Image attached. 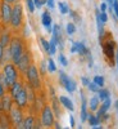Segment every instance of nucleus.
<instances>
[{
	"instance_id": "nucleus-15",
	"label": "nucleus",
	"mask_w": 118,
	"mask_h": 129,
	"mask_svg": "<svg viewBox=\"0 0 118 129\" xmlns=\"http://www.w3.org/2000/svg\"><path fill=\"white\" fill-rule=\"evenodd\" d=\"M41 22H42V25L46 27V30H48L49 32L51 31V16H50V13L48 12V10H45V12L42 13Z\"/></svg>"
},
{
	"instance_id": "nucleus-24",
	"label": "nucleus",
	"mask_w": 118,
	"mask_h": 129,
	"mask_svg": "<svg viewBox=\"0 0 118 129\" xmlns=\"http://www.w3.org/2000/svg\"><path fill=\"white\" fill-rule=\"evenodd\" d=\"M50 43V48H49V54H55V52H57V45H58V41L54 39V38H51V40L49 41Z\"/></svg>"
},
{
	"instance_id": "nucleus-2",
	"label": "nucleus",
	"mask_w": 118,
	"mask_h": 129,
	"mask_svg": "<svg viewBox=\"0 0 118 129\" xmlns=\"http://www.w3.org/2000/svg\"><path fill=\"white\" fill-rule=\"evenodd\" d=\"M3 74L5 76L7 84H8V88H10L12 85L18 80V69L13 62H7L4 63V67H3Z\"/></svg>"
},
{
	"instance_id": "nucleus-40",
	"label": "nucleus",
	"mask_w": 118,
	"mask_h": 129,
	"mask_svg": "<svg viewBox=\"0 0 118 129\" xmlns=\"http://www.w3.org/2000/svg\"><path fill=\"white\" fill-rule=\"evenodd\" d=\"M46 4H48V7L50 9H53V8H54V5H55V0H48Z\"/></svg>"
},
{
	"instance_id": "nucleus-20",
	"label": "nucleus",
	"mask_w": 118,
	"mask_h": 129,
	"mask_svg": "<svg viewBox=\"0 0 118 129\" xmlns=\"http://www.w3.org/2000/svg\"><path fill=\"white\" fill-rule=\"evenodd\" d=\"M22 87H23V84L21 83V81H18V80H17V81L12 85V87L9 88V94L12 95V98H14V97L17 95V93H18L21 89H22Z\"/></svg>"
},
{
	"instance_id": "nucleus-47",
	"label": "nucleus",
	"mask_w": 118,
	"mask_h": 129,
	"mask_svg": "<svg viewBox=\"0 0 118 129\" xmlns=\"http://www.w3.org/2000/svg\"><path fill=\"white\" fill-rule=\"evenodd\" d=\"M106 3H108V4L112 7V4H113V0H106Z\"/></svg>"
},
{
	"instance_id": "nucleus-36",
	"label": "nucleus",
	"mask_w": 118,
	"mask_h": 129,
	"mask_svg": "<svg viewBox=\"0 0 118 129\" xmlns=\"http://www.w3.org/2000/svg\"><path fill=\"white\" fill-rule=\"evenodd\" d=\"M48 0H34V3H35V7L36 8H41L44 4H46Z\"/></svg>"
},
{
	"instance_id": "nucleus-16",
	"label": "nucleus",
	"mask_w": 118,
	"mask_h": 129,
	"mask_svg": "<svg viewBox=\"0 0 118 129\" xmlns=\"http://www.w3.org/2000/svg\"><path fill=\"white\" fill-rule=\"evenodd\" d=\"M21 128H25V129H32V128H36V121H35V117L34 116H27L23 119L22 125Z\"/></svg>"
},
{
	"instance_id": "nucleus-14",
	"label": "nucleus",
	"mask_w": 118,
	"mask_h": 129,
	"mask_svg": "<svg viewBox=\"0 0 118 129\" xmlns=\"http://www.w3.org/2000/svg\"><path fill=\"white\" fill-rule=\"evenodd\" d=\"M53 38H54L58 44L63 48V39H62V28L59 25H54V27H53Z\"/></svg>"
},
{
	"instance_id": "nucleus-23",
	"label": "nucleus",
	"mask_w": 118,
	"mask_h": 129,
	"mask_svg": "<svg viewBox=\"0 0 118 129\" xmlns=\"http://www.w3.org/2000/svg\"><path fill=\"white\" fill-rule=\"evenodd\" d=\"M99 101H100L99 97H96V95L92 97V98L90 100V103L89 105H90V110L91 111H96V110L99 109Z\"/></svg>"
},
{
	"instance_id": "nucleus-51",
	"label": "nucleus",
	"mask_w": 118,
	"mask_h": 129,
	"mask_svg": "<svg viewBox=\"0 0 118 129\" xmlns=\"http://www.w3.org/2000/svg\"><path fill=\"white\" fill-rule=\"evenodd\" d=\"M2 2H3V0H0V3H2Z\"/></svg>"
},
{
	"instance_id": "nucleus-35",
	"label": "nucleus",
	"mask_w": 118,
	"mask_h": 129,
	"mask_svg": "<svg viewBox=\"0 0 118 129\" xmlns=\"http://www.w3.org/2000/svg\"><path fill=\"white\" fill-rule=\"evenodd\" d=\"M112 8H113V12H114V14H115V16H117V18H118V0H113Z\"/></svg>"
},
{
	"instance_id": "nucleus-6",
	"label": "nucleus",
	"mask_w": 118,
	"mask_h": 129,
	"mask_svg": "<svg viewBox=\"0 0 118 129\" xmlns=\"http://www.w3.org/2000/svg\"><path fill=\"white\" fill-rule=\"evenodd\" d=\"M9 117H10V121H12L13 125H16V128H21V125H22V121H23V111L21 107H18L17 105L10 109L9 111Z\"/></svg>"
},
{
	"instance_id": "nucleus-27",
	"label": "nucleus",
	"mask_w": 118,
	"mask_h": 129,
	"mask_svg": "<svg viewBox=\"0 0 118 129\" xmlns=\"http://www.w3.org/2000/svg\"><path fill=\"white\" fill-rule=\"evenodd\" d=\"M59 10H60V13L62 14H67L68 12H69V8H68V5H67V3H64V2H60L59 4Z\"/></svg>"
},
{
	"instance_id": "nucleus-30",
	"label": "nucleus",
	"mask_w": 118,
	"mask_h": 129,
	"mask_svg": "<svg viewBox=\"0 0 118 129\" xmlns=\"http://www.w3.org/2000/svg\"><path fill=\"white\" fill-rule=\"evenodd\" d=\"M48 70L50 72H55L57 71V66H55V63H54V61H53V59H49L48 61Z\"/></svg>"
},
{
	"instance_id": "nucleus-1",
	"label": "nucleus",
	"mask_w": 118,
	"mask_h": 129,
	"mask_svg": "<svg viewBox=\"0 0 118 129\" xmlns=\"http://www.w3.org/2000/svg\"><path fill=\"white\" fill-rule=\"evenodd\" d=\"M9 52H10V57H12V62L16 64L19 58L22 57V54L26 52L25 50V43L21 38H12L10 39V43H9Z\"/></svg>"
},
{
	"instance_id": "nucleus-39",
	"label": "nucleus",
	"mask_w": 118,
	"mask_h": 129,
	"mask_svg": "<svg viewBox=\"0 0 118 129\" xmlns=\"http://www.w3.org/2000/svg\"><path fill=\"white\" fill-rule=\"evenodd\" d=\"M99 16H100V19L103 21L104 23L106 22V21H108V16H106V12H100V14H99Z\"/></svg>"
},
{
	"instance_id": "nucleus-22",
	"label": "nucleus",
	"mask_w": 118,
	"mask_h": 129,
	"mask_svg": "<svg viewBox=\"0 0 118 129\" xmlns=\"http://www.w3.org/2000/svg\"><path fill=\"white\" fill-rule=\"evenodd\" d=\"M82 95V106H81V120L82 121H86L87 120V109H86V100H85V95L83 93H81Z\"/></svg>"
},
{
	"instance_id": "nucleus-28",
	"label": "nucleus",
	"mask_w": 118,
	"mask_h": 129,
	"mask_svg": "<svg viewBox=\"0 0 118 129\" xmlns=\"http://www.w3.org/2000/svg\"><path fill=\"white\" fill-rule=\"evenodd\" d=\"M87 88H89L91 92H94V93H98V92H99V89H100V87H99V85L96 84V83H94V81H92V83H91V81L89 83Z\"/></svg>"
},
{
	"instance_id": "nucleus-44",
	"label": "nucleus",
	"mask_w": 118,
	"mask_h": 129,
	"mask_svg": "<svg viewBox=\"0 0 118 129\" xmlns=\"http://www.w3.org/2000/svg\"><path fill=\"white\" fill-rule=\"evenodd\" d=\"M3 2H7L9 4H16V3H19V0H3Z\"/></svg>"
},
{
	"instance_id": "nucleus-26",
	"label": "nucleus",
	"mask_w": 118,
	"mask_h": 129,
	"mask_svg": "<svg viewBox=\"0 0 118 129\" xmlns=\"http://www.w3.org/2000/svg\"><path fill=\"white\" fill-rule=\"evenodd\" d=\"M98 97H99V100H106L109 97V90L108 89H99L98 92Z\"/></svg>"
},
{
	"instance_id": "nucleus-50",
	"label": "nucleus",
	"mask_w": 118,
	"mask_h": 129,
	"mask_svg": "<svg viewBox=\"0 0 118 129\" xmlns=\"http://www.w3.org/2000/svg\"><path fill=\"white\" fill-rule=\"evenodd\" d=\"M117 105H118V101H117ZM117 107H118V106H117Z\"/></svg>"
},
{
	"instance_id": "nucleus-41",
	"label": "nucleus",
	"mask_w": 118,
	"mask_h": 129,
	"mask_svg": "<svg viewBox=\"0 0 118 129\" xmlns=\"http://www.w3.org/2000/svg\"><path fill=\"white\" fill-rule=\"evenodd\" d=\"M81 81H82V84L85 85V87H87L89 83H90V80H89L87 78H82V79H81Z\"/></svg>"
},
{
	"instance_id": "nucleus-25",
	"label": "nucleus",
	"mask_w": 118,
	"mask_h": 129,
	"mask_svg": "<svg viewBox=\"0 0 118 129\" xmlns=\"http://www.w3.org/2000/svg\"><path fill=\"white\" fill-rule=\"evenodd\" d=\"M87 120H89V124H90L91 126L99 125V123H100V119H99L96 115H90V116H87Z\"/></svg>"
},
{
	"instance_id": "nucleus-29",
	"label": "nucleus",
	"mask_w": 118,
	"mask_h": 129,
	"mask_svg": "<svg viewBox=\"0 0 118 129\" xmlns=\"http://www.w3.org/2000/svg\"><path fill=\"white\" fill-rule=\"evenodd\" d=\"M66 30H67V34L68 35H73L74 32H76V26H74V23H68Z\"/></svg>"
},
{
	"instance_id": "nucleus-4",
	"label": "nucleus",
	"mask_w": 118,
	"mask_h": 129,
	"mask_svg": "<svg viewBox=\"0 0 118 129\" xmlns=\"http://www.w3.org/2000/svg\"><path fill=\"white\" fill-rule=\"evenodd\" d=\"M25 74H26V78L28 80L30 87H32V89H39L40 88V75H39L37 67L34 63H31Z\"/></svg>"
},
{
	"instance_id": "nucleus-9",
	"label": "nucleus",
	"mask_w": 118,
	"mask_h": 129,
	"mask_svg": "<svg viewBox=\"0 0 118 129\" xmlns=\"http://www.w3.org/2000/svg\"><path fill=\"white\" fill-rule=\"evenodd\" d=\"M59 80H60V83H62V85L64 88H66L69 93H72V92H74L76 90V83H74L72 79H69L66 74H64L63 71H60L59 72Z\"/></svg>"
},
{
	"instance_id": "nucleus-21",
	"label": "nucleus",
	"mask_w": 118,
	"mask_h": 129,
	"mask_svg": "<svg viewBox=\"0 0 118 129\" xmlns=\"http://www.w3.org/2000/svg\"><path fill=\"white\" fill-rule=\"evenodd\" d=\"M59 102L62 103V106H64V107H66L67 110H69V111H73V110H74L73 103H72V101L68 98V97H66V95H60Z\"/></svg>"
},
{
	"instance_id": "nucleus-11",
	"label": "nucleus",
	"mask_w": 118,
	"mask_h": 129,
	"mask_svg": "<svg viewBox=\"0 0 118 129\" xmlns=\"http://www.w3.org/2000/svg\"><path fill=\"white\" fill-rule=\"evenodd\" d=\"M13 98H12V95L10 94H4L3 97H0V105H2V111L9 114L10 109L13 107Z\"/></svg>"
},
{
	"instance_id": "nucleus-46",
	"label": "nucleus",
	"mask_w": 118,
	"mask_h": 129,
	"mask_svg": "<svg viewBox=\"0 0 118 129\" xmlns=\"http://www.w3.org/2000/svg\"><path fill=\"white\" fill-rule=\"evenodd\" d=\"M41 70H42V72H45V70H46V64H45V63H42V66H41Z\"/></svg>"
},
{
	"instance_id": "nucleus-17",
	"label": "nucleus",
	"mask_w": 118,
	"mask_h": 129,
	"mask_svg": "<svg viewBox=\"0 0 118 129\" xmlns=\"http://www.w3.org/2000/svg\"><path fill=\"white\" fill-rule=\"evenodd\" d=\"M110 98H109V97H108V98H106V100H104V103L101 105V107H100V109H98L99 111H98V115H96V116H98L99 117V119H100V117L106 112V111H108L109 110V107H110Z\"/></svg>"
},
{
	"instance_id": "nucleus-31",
	"label": "nucleus",
	"mask_w": 118,
	"mask_h": 129,
	"mask_svg": "<svg viewBox=\"0 0 118 129\" xmlns=\"http://www.w3.org/2000/svg\"><path fill=\"white\" fill-rule=\"evenodd\" d=\"M94 83H96L100 88H103V85H104V78L103 76H99V75H96V76L94 78Z\"/></svg>"
},
{
	"instance_id": "nucleus-7",
	"label": "nucleus",
	"mask_w": 118,
	"mask_h": 129,
	"mask_svg": "<svg viewBox=\"0 0 118 129\" xmlns=\"http://www.w3.org/2000/svg\"><path fill=\"white\" fill-rule=\"evenodd\" d=\"M41 124L44 126H51L54 125V114L50 106H44L41 111Z\"/></svg>"
},
{
	"instance_id": "nucleus-3",
	"label": "nucleus",
	"mask_w": 118,
	"mask_h": 129,
	"mask_svg": "<svg viewBox=\"0 0 118 129\" xmlns=\"http://www.w3.org/2000/svg\"><path fill=\"white\" fill-rule=\"evenodd\" d=\"M22 21H23V8L19 3H16L13 5L12 17H10V26L14 30H18L22 26Z\"/></svg>"
},
{
	"instance_id": "nucleus-32",
	"label": "nucleus",
	"mask_w": 118,
	"mask_h": 129,
	"mask_svg": "<svg viewBox=\"0 0 118 129\" xmlns=\"http://www.w3.org/2000/svg\"><path fill=\"white\" fill-rule=\"evenodd\" d=\"M40 43H41V45H42V48H44L48 53H49V48H50V43L49 41H46L44 38H41L40 39Z\"/></svg>"
},
{
	"instance_id": "nucleus-34",
	"label": "nucleus",
	"mask_w": 118,
	"mask_h": 129,
	"mask_svg": "<svg viewBox=\"0 0 118 129\" xmlns=\"http://www.w3.org/2000/svg\"><path fill=\"white\" fill-rule=\"evenodd\" d=\"M7 90H8V88L5 87V84L0 80V97H3V95L7 93Z\"/></svg>"
},
{
	"instance_id": "nucleus-42",
	"label": "nucleus",
	"mask_w": 118,
	"mask_h": 129,
	"mask_svg": "<svg viewBox=\"0 0 118 129\" xmlns=\"http://www.w3.org/2000/svg\"><path fill=\"white\" fill-rule=\"evenodd\" d=\"M71 17H73L76 21H80V17L77 16V13H76V12H71Z\"/></svg>"
},
{
	"instance_id": "nucleus-49",
	"label": "nucleus",
	"mask_w": 118,
	"mask_h": 129,
	"mask_svg": "<svg viewBox=\"0 0 118 129\" xmlns=\"http://www.w3.org/2000/svg\"><path fill=\"white\" fill-rule=\"evenodd\" d=\"M0 111H2V105H0Z\"/></svg>"
},
{
	"instance_id": "nucleus-38",
	"label": "nucleus",
	"mask_w": 118,
	"mask_h": 129,
	"mask_svg": "<svg viewBox=\"0 0 118 129\" xmlns=\"http://www.w3.org/2000/svg\"><path fill=\"white\" fill-rule=\"evenodd\" d=\"M4 52H5V48L3 47V44L0 43V64L3 63V57H4Z\"/></svg>"
},
{
	"instance_id": "nucleus-19",
	"label": "nucleus",
	"mask_w": 118,
	"mask_h": 129,
	"mask_svg": "<svg viewBox=\"0 0 118 129\" xmlns=\"http://www.w3.org/2000/svg\"><path fill=\"white\" fill-rule=\"evenodd\" d=\"M10 39H12V36H10V34H9L8 31H3V32H0V43L3 44V47H4V48H8V47H9Z\"/></svg>"
},
{
	"instance_id": "nucleus-37",
	"label": "nucleus",
	"mask_w": 118,
	"mask_h": 129,
	"mask_svg": "<svg viewBox=\"0 0 118 129\" xmlns=\"http://www.w3.org/2000/svg\"><path fill=\"white\" fill-rule=\"evenodd\" d=\"M59 62L62 63V66H67V64H68V59H67L66 57H64L63 54H60V56H59Z\"/></svg>"
},
{
	"instance_id": "nucleus-13",
	"label": "nucleus",
	"mask_w": 118,
	"mask_h": 129,
	"mask_svg": "<svg viewBox=\"0 0 118 129\" xmlns=\"http://www.w3.org/2000/svg\"><path fill=\"white\" fill-rule=\"evenodd\" d=\"M86 52H87V49H86V47H85L82 43H73V45L71 47V53H78V54H81V56H83V54H86Z\"/></svg>"
},
{
	"instance_id": "nucleus-5",
	"label": "nucleus",
	"mask_w": 118,
	"mask_h": 129,
	"mask_svg": "<svg viewBox=\"0 0 118 129\" xmlns=\"http://www.w3.org/2000/svg\"><path fill=\"white\" fill-rule=\"evenodd\" d=\"M12 10H13V5L9 4L7 2H2L0 3V22L4 27L10 25V17H12Z\"/></svg>"
},
{
	"instance_id": "nucleus-48",
	"label": "nucleus",
	"mask_w": 118,
	"mask_h": 129,
	"mask_svg": "<svg viewBox=\"0 0 118 129\" xmlns=\"http://www.w3.org/2000/svg\"><path fill=\"white\" fill-rule=\"evenodd\" d=\"M115 58H117V66H118V50L115 52Z\"/></svg>"
},
{
	"instance_id": "nucleus-43",
	"label": "nucleus",
	"mask_w": 118,
	"mask_h": 129,
	"mask_svg": "<svg viewBox=\"0 0 118 129\" xmlns=\"http://www.w3.org/2000/svg\"><path fill=\"white\" fill-rule=\"evenodd\" d=\"M100 12H106V4L105 3H103L100 5Z\"/></svg>"
},
{
	"instance_id": "nucleus-33",
	"label": "nucleus",
	"mask_w": 118,
	"mask_h": 129,
	"mask_svg": "<svg viewBox=\"0 0 118 129\" xmlns=\"http://www.w3.org/2000/svg\"><path fill=\"white\" fill-rule=\"evenodd\" d=\"M27 2V8L31 13H34L35 12V3H34V0H26Z\"/></svg>"
},
{
	"instance_id": "nucleus-45",
	"label": "nucleus",
	"mask_w": 118,
	"mask_h": 129,
	"mask_svg": "<svg viewBox=\"0 0 118 129\" xmlns=\"http://www.w3.org/2000/svg\"><path fill=\"white\" fill-rule=\"evenodd\" d=\"M69 121H71V126H74V119H73V116H71Z\"/></svg>"
},
{
	"instance_id": "nucleus-18",
	"label": "nucleus",
	"mask_w": 118,
	"mask_h": 129,
	"mask_svg": "<svg viewBox=\"0 0 118 129\" xmlns=\"http://www.w3.org/2000/svg\"><path fill=\"white\" fill-rule=\"evenodd\" d=\"M100 10L96 9V26H98V31H99V38L101 39L104 36V22L100 19Z\"/></svg>"
},
{
	"instance_id": "nucleus-12",
	"label": "nucleus",
	"mask_w": 118,
	"mask_h": 129,
	"mask_svg": "<svg viewBox=\"0 0 118 129\" xmlns=\"http://www.w3.org/2000/svg\"><path fill=\"white\" fill-rule=\"evenodd\" d=\"M104 53H105V56L108 57L109 59H113L114 54H115V52H114V43L113 41H106L104 43Z\"/></svg>"
},
{
	"instance_id": "nucleus-10",
	"label": "nucleus",
	"mask_w": 118,
	"mask_h": 129,
	"mask_svg": "<svg viewBox=\"0 0 118 129\" xmlns=\"http://www.w3.org/2000/svg\"><path fill=\"white\" fill-rule=\"evenodd\" d=\"M30 64H31V56H30V53L26 50L22 54V57L19 58V61L16 63V66H17V69L21 72H26V70L30 67Z\"/></svg>"
},
{
	"instance_id": "nucleus-8",
	"label": "nucleus",
	"mask_w": 118,
	"mask_h": 129,
	"mask_svg": "<svg viewBox=\"0 0 118 129\" xmlns=\"http://www.w3.org/2000/svg\"><path fill=\"white\" fill-rule=\"evenodd\" d=\"M13 101L18 107H21V109H26L27 107V105H28V94H27V88L25 87V85L22 87V89L17 93V95L13 98Z\"/></svg>"
}]
</instances>
